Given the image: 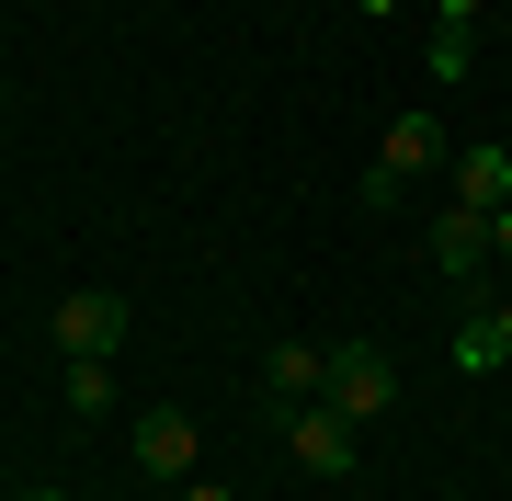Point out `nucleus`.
Returning a JSON list of instances; mask_svg holds the SVG:
<instances>
[{
	"label": "nucleus",
	"instance_id": "1",
	"mask_svg": "<svg viewBox=\"0 0 512 501\" xmlns=\"http://www.w3.org/2000/svg\"><path fill=\"white\" fill-rule=\"evenodd\" d=\"M342 422H387L399 410V365H387L376 342H330V388H319Z\"/></svg>",
	"mask_w": 512,
	"mask_h": 501
},
{
	"label": "nucleus",
	"instance_id": "2",
	"mask_svg": "<svg viewBox=\"0 0 512 501\" xmlns=\"http://www.w3.org/2000/svg\"><path fill=\"white\" fill-rule=\"evenodd\" d=\"M456 149H444L433 114H399V126L376 137V171H365V205H399V183H421V171H444Z\"/></svg>",
	"mask_w": 512,
	"mask_h": 501
},
{
	"label": "nucleus",
	"instance_id": "3",
	"mask_svg": "<svg viewBox=\"0 0 512 501\" xmlns=\"http://www.w3.org/2000/svg\"><path fill=\"white\" fill-rule=\"evenodd\" d=\"M353 433H365V422H342L330 399H296L285 410V456L308 467V479H353Z\"/></svg>",
	"mask_w": 512,
	"mask_h": 501
},
{
	"label": "nucleus",
	"instance_id": "4",
	"mask_svg": "<svg viewBox=\"0 0 512 501\" xmlns=\"http://www.w3.org/2000/svg\"><path fill=\"white\" fill-rule=\"evenodd\" d=\"M114 342H126V297H114V285H80V297H57V353H69V365H103Z\"/></svg>",
	"mask_w": 512,
	"mask_h": 501
},
{
	"label": "nucleus",
	"instance_id": "5",
	"mask_svg": "<svg viewBox=\"0 0 512 501\" xmlns=\"http://www.w3.org/2000/svg\"><path fill=\"white\" fill-rule=\"evenodd\" d=\"M126 445H137V467H148V479H160V490H183V479H205V433L183 422V410H137V433H126Z\"/></svg>",
	"mask_w": 512,
	"mask_h": 501
},
{
	"label": "nucleus",
	"instance_id": "6",
	"mask_svg": "<svg viewBox=\"0 0 512 501\" xmlns=\"http://www.w3.org/2000/svg\"><path fill=\"white\" fill-rule=\"evenodd\" d=\"M444 171H456V205H478V217H501V205H512V149H456Z\"/></svg>",
	"mask_w": 512,
	"mask_h": 501
},
{
	"label": "nucleus",
	"instance_id": "7",
	"mask_svg": "<svg viewBox=\"0 0 512 501\" xmlns=\"http://www.w3.org/2000/svg\"><path fill=\"white\" fill-rule=\"evenodd\" d=\"M262 376H274V399L296 410V399H319L330 388V342H274V365H262Z\"/></svg>",
	"mask_w": 512,
	"mask_h": 501
},
{
	"label": "nucleus",
	"instance_id": "8",
	"mask_svg": "<svg viewBox=\"0 0 512 501\" xmlns=\"http://www.w3.org/2000/svg\"><path fill=\"white\" fill-rule=\"evenodd\" d=\"M478 251H490V217H478V205H444L433 217V262L444 274H478Z\"/></svg>",
	"mask_w": 512,
	"mask_h": 501
},
{
	"label": "nucleus",
	"instance_id": "9",
	"mask_svg": "<svg viewBox=\"0 0 512 501\" xmlns=\"http://www.w3.org/2000/svg\"><path fill=\"white\" fill-rule=\"evenodd\" d=\"M501 353H512V331H501V308H467V331H456V365H467V376H490Z\"/></svg>",
	"mask_w": 512,
	"mask_h": 501
},
{
	"label": "nucleus",
	"instance_id": "10",
	"mask_svg": "<svg viewBox=\"0 0 512 501\" xmlns=\"http://www.w3.org/2000/svg\"><path fill=\"white\" fill-rule=\"evenodd\" d=\"M467 57H478V23L433 12V57H421V69H433V80H467Z\"/></svg>",
	"mask_w": 512,
	"mask_h": 501
},
{
	"label": "nucleus",
	"instance_id": "11",
	"mask_svg": "<svg viewBox=\"0 0 512 501\" xmlns=\"http://www.w3.org/2000/svg\"><path fill=\"white\" fill-rule=\"evenodd\" d=\"M69 410H80V422H103V410H114V376H103V365H69Z\"/></svg>",
	"mask_w": 512,
	"mask_h": 501
},
{
	"label": "nucleus",
	"instance_id": "12",
	"mask_svg": "<svg viewBox=\"0 0 512 501\" xmlns=\"http://www.w3.org/2000/svg\"><path fill=\"white\" fill-rule=\"evenodd\" d=\"M171 501H239V490H217V479H183V490H171Z\"/></svg>",
	"mask_w": 512,
	"mask_h": 501
},
{
	"label": "nucleus",
	"instance_id": "13",
	"mask_svg": "<svg viewBox=\"0 0 512 501\" xmlns=\"http://www.w3.org/2000/svg\"><path fill=\"white\" fill-rule=\"evenodd\" d=\"M490 251H501V262H512V205H501V217H490Z\"/></svg>",
	"mask_w": 512,
	"mask_h": 501
},
{
	"label": "nucleus",
	"instance_id": "14",
	"mask_svg": "<svg viewBox=\"0 0 512 501\" xmlns=\"http://www.w3.org/2000/svg\"><path fill=\"white\" fill-rule=\"evenodd\" d=\"M433 12H456V23H478V12H490V0H433Z\"/></svg>",
	"mask_w": 512,
	"mask_h": 501
},
{
	"label": "nucleus",
	"instance_id": "15",
	"mask_svg": "<svg viewBox=\"0 0 512 501\" xmlns=\"http://www.w3.org/2000/svg\"><path fill=\"white\" fill-rule=\"evenodd\" d=\"M353 12H376V23H387V12H399V0H353Z\"/></svg>",
	"mask_w": 512,
	"mask_h": 501
},
{
	"label": "nucleus",
	"instance_id": "16",
	"mask_svg": "<svg viewBox=\"0 0 512 501\" xmlns=\"http://www.w3.org/2000/svg\"><path fill=\"white\" fill-rule=\"evenodd\" d=\"M12 501H69V490H12Z\"/></svg>",
	"mask_w": 512,
	"mask_h": 501
},
{
	"label": "nucleus",
	"instance_id": "17",
	"mask_svg": "<svg viewBox=\"0 0 512 501\" xmlns=\"http://www.w3.org/2000/svg\"><path fill=\"white\" fill-rule=\"evenodd\" d=\"M501 331H512V297H501Z\"/></svg>",
	"mask_w": 512,
	"mask_h": 501
}]
</instances>
